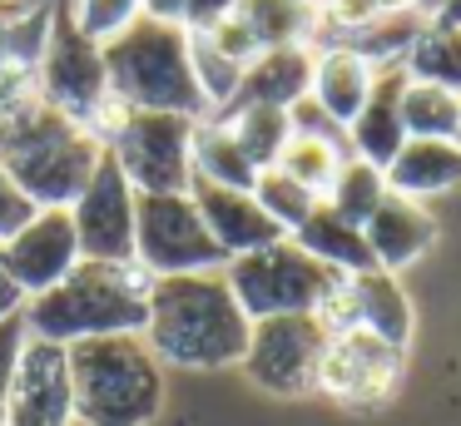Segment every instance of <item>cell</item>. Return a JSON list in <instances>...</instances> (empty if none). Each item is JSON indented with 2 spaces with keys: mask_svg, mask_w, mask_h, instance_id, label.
I'll use <instances>...</instances> for the list:
<instances>
[{
  "mask_svg": "<svg viewBox=\"0 0 461 426\" xmlns=\"http://www.w3.org/2000/svg\"><path fill=\"white\" fill-rule=\"evenodd\" d=\"M249 332L253 322L233 297L223 267L149 283V322H144L140 337L159 357V367H184V372L239 367Z\"/></svg>",
  "mask_w": 461,
  "mask_h": 426,
  "instance_id": "6da1fadb",
  "label": "cell"
},
{
  "mask_svg": "<svg viewBox=\"0 0 461 426\" xmlns=\"http://www.w3.org/2000/svg\"><path fill=\"white\" fill-rule=\"evenodd\" d=\"M100 134L45 99L0 114V168L35 208H70L100 168Z\"/></svg>",
  "mask_w": 461,
  "mask_h": 426,
  "instance_id": "7a4b0ae2",
  "label": "cell"
},
{
  "mask_svg": "<svg viewBox=\"0 0 461 426\" xmlns=\"http://www.w3.org/2000/svg\"><path fill=\"white\" fill-rule=\"evenodd\" d=\"M149 283L140 263H90L80 258L70 277L25 303V327L45 342H90V337H140L149 322Z\"/></svg>",
  "mask_w": 461,
  "mask_h": 426,
  "instance_id": "3957f363",
  "label": "cell"
},
{
  "mask_svg": "<svg viewBox=\"0 0 461 426\" xmlns=\"http://www.w3.org/2000/svg\"><path fill=\"white\" fill-rule=\"evenodd\" d=\"M70 352L80 426H154L164 412V367L144 337H90Z\"/></svg>",
  "mask_w": 461,
  "mask_h": 426,
  "instance_id": "277c9868",
  "label": "cell"
},
{
  "mask_svg": "<svg viewBox=\"0 0 461 426\" xmlns=\"http://www.w3.org/2000/svg\"><path fill=\"white\" fill-rule=\"evenodd\" d=\"M104 69H110V95L124 109L209 119V99L194 79L189 30L184 25H164V20L140 15L124 35H114L104 45Z\"/></svg>",
  "mask_w": 461,
  "mask_h": 426,
  "instance_id": "5b68a950",
  "label": "cell"
},
{
  "mask_svg": "<svg viewBox=\"0 0 461 426\" xmlns=\"http://www.w3.org/2000/svg\"><path fill=\"white\" fill-rule=\"evenodd\" d=\"M223 277H229L239 307L249 313V322H263V317H293V313H318L322 297L342 283V273L322 267L312 253H303L293 238L283 243H268L258 253H243L223 263Z\"/></svg>",
  "mask_w": 461,
  "mask_h": 426,
  "instance_id": "8992f818",
  "label": "cell"
},
{
  "mask_svg": "<svg viewBox=\"0 0 461 426\" xmlns=\"http://www.w3.org/2000/svg\"><path fill=\"white\" fill-rule=\"evenodd\" d=\"M134 263L149 277H179V273H209L223 267V248L203 228L199 204L189 194H140L134 213Z\"/></svg>",
  "mask_w": 461,
  "mask_h": 426,
  "instance_id": "52a82bcc",
  "label": "cell"
},
{
  "mask_svg": "<svg viewBox=\"0 0 461 426\" xmlns=\"http://www.w3.org/2000/svg\"><path fill=\"white\" fill-rule=\"evenodd\" d=\"M194 129H199V119L130 109L124 129L110 139V159L124 168L134 194H189V184H194Z\"/></svg>",
  "mask_w": 461,
  "mask_h": 426,
  "instance_id": "ba28073f",
  "label": "cell"
},
{
  "mask_svg": "<svg viewBox=\"0 0 461 426\" xmlns=\"http://www.w3.org/2000/svg\"><path fill=\"white\" fill-rule=\"evenodd\" d=\"M328 337L332 332L322 327L318 313L263 317V322H253L239 367H243V376L268 396H308V392H318Z\"/></svg>",
  "mask_w": 461,
  "mask_h": 426,
  "instance_id": "9c48e42d",
  "label": "cell"
},
{
  "mask_svg": "<svg viewBox=\"0 0 461 426\" xmlns=\"http://www.w3.org/2000/svg\"><path fill=\"white\" fill-rule=\"evenodd\" d=\"M41 99L65 109L70 119L90 124L110 104V69H104V45L90 40L70 15V0L50 5V30L41 50Z\"/></svg>",
  "mask_w": 461,
  "mask_h": 426,
  "instance_id": "30bf717a",
  "label": "cell"
},
{
  "mask_svg": "<svg viewBox=\"0 0 461 426\" xmlns=\"http://www.w3.org/2000/svg\"><path fill=\"white\" fill-rule=\"evenodd\" d=\"M402 372H407V347H392L382 337L362 332H332L328 352H322V372H318V392L332 396L342 406H382L392 392L402 386Z\"/></svg>",
  "mask_w": 461,
  "mask_h": 426,
  "instance_id": "8fae6325",
  "label": "cell"
},
{
  "mask_svg": "<svg viewBox=\"0 0 461 426\" xmlns=\"http://www.w3.org/2000/svg\"><path fill=\"white\" fill-rule=\"evenodd\" d=\"M134 213H140V194L104 149L85 194L70 204L80 258H90V263H134Z\"/></svg>",
  "mask_w": 461,
  "mask_h": 426,
  "instance_id": "7c38bea8",
  "label": "cell"
},
{
  "mask_svg": "<svg viewBox=\"0 0 461 426\" xmlns=\"http://www.w3.org/2000/svg\"><path fill=\"white\" fill-rule=\"evenodd\" d=\"M322 327L328 332H362L382 337L392 347H407L411 342V297L402 293L397 273H382V267H367V273H352L322 297L318 307Z\"/></svg>",
  "mask_w": 461,
  "mask_h": 426,
  "instance_id": "4fadbf2b",
  "label": "cell"
},
{
  "mask_svg": "<svg viewBox=\"0 0 461 426\" xmlns=\"http://www.w3.org/2000/svg\"><path fill=\"white\" fill-rule=\"evenodd\" d=\"M5 426H75L70 352L45 337H25L5 396Z\"/></svg>",
  "mask_w": 461,
  "mask_h": 426,
  "instance_id": "5bb4252c",
  "label": "cell"
},
{
  "mask_svg": "<svg viewBox=\"0 0 461 426\" xmlns=\"http://www.w3.org/2000/svg\"><path fill=\"white\" fill-rule=\"evenodd\" d=\"M0 253H5V267L25 293V303L60 287L80 267V238H75L70 208H35L31 223L11 243H0Z\"/></svg>",
  "mask_w": 461,
  "mask_h": 426,
  "instance_id": "9a60e30c",
  "label": "cell"
},
{
  "mask_svg": "<svg viewBox=\"0 0 461 426\" xmlns=\"http://www.w3.org/2000/svg\"><path fill=\"white\" fill-rule=\"evenodd\" d=\"M189 198L199 204L203 228L213 233V243L223 248V258H243V253H258L268 243H283V228L263 213V204L253 198V188H219V184H203L194 178Z\"/></svg>",
  "mask_w": 461,
  "mask_h": 426,
  "instance_id": "2e32d148",
  "label": "cell"
},
{
  "mask_svg": "<svg viewBox=\"0 0 461 426\" xmlns=\"http://www.w3.org/2000/svg\"><path fill=\"white\" fill-rule=\"evenodd\" d=\"M407 65H387L372 75V89H367V104L357 109V119L348 124V149L352 159H362V164L382 168L387 174V164L402 154V144H407V119H402V95H407Z\"/></svg>",
  "mask_w": 461,
  "mask_h": 426,
  "instance_id": "e0dca14e",
  "label": "cell"
},
{
  "mask_svg": "<svg viewBox=\"0 0 461 426\" xmlns=\"http://www.w3.org/2000/svg\"><path fill=\"white\" fill-rule=\"evenodd\" d=\"M362 238H367V248H372L382 273H402V267L417 263V258L437 243V218L421 204H411V198L387 194L377 213L362 223Z\"/></svg>",
  "mask_w": 461,
  "mask_h": 426,
  "instance_id": "ac0fdd59",
  "label": "cell"
},
{
  "mask_svg": "<svg viewBox=\"0 0 461 426\" xmlns=\"http://www.w3.org/2000/svg\"><path fill=\"white\" fill-rule=\"evenodd\" d=\"M372 75H377V69H372L352 45L328 40L322 50H312V95H308V99H312V104H318L338 129H348L352 119H357V109L367 104Z\"/></svg>",
  "mask_w": 461,
  "mask_h": 426,
  "instance_id": "d6986e66",
  "label": "cell"
},
{
  "mask_svg": "<svg viewBox=\"0 0 461 426\" xmlns=\"http://www.w3.org/2000/svg\"><path fill=\"white\" fill-rule=\"evenodd\" d=\"M312 95V45H288V50H263L239 85V104H268V109H293Z\"/></svg>",
  "mask_w": 461,
  "mask_h": 426,
  "instance_id": "ffe728a7",
  "label": "cell"
},
{
  "mask_svg": "<svg viewBox=\"0 0 461 426\" xmlns=\"http://www.w3.org/2000/svg\"><path fill=\"white\" fill-rule=\"evenodd\" d=\"M461 184V144L456 139H407L402 154L387 164V194H402L411 204L437 198Z\"/></svg>",
  "mask_w": 461,
  "mask_h": 426,
  "instance_id": "44dd1931",
  "label": "cell"
},
{
  "mask_svg": "<svg viewBox=\"0 0 461 426\" xmlns=\"http://www.w3.org/2000/svg\"><path fill=\"white\" fill-rule=\"evenodd\" d=\"M293 243H298L303 253H312L322 267L342 273V277L377 267V258H372V248H367V238H362V228L348 223V218H342L338 208H328V204H318L308 218H303V228L293 233Z\"/></svg>",
  "mask_w": 461,
  "mask_h": 426,
  "instance_id": "7402d4cb",
  "label": "cell"
},
{
  "mask_svg": "<svg viewBox=\"0 0 461 426\" xmlns=\"http://www.w3.org/2000/svg\"><path fill=\"white\" fill-rule=\"evenodd\" d=\"M239 20L253 30L258 50L312 45L322 35L318 0H239Z\"/></svg>",
  "mask_w": 461,
  "mask_h": 426,
  "instance_id": "603a6c76",
  "label": "cell"
},
{
  "mask_svg": "<svg viewBox=\"0 0 461 426\" xmlns=\"http://www.w3.org/2000/svg\"><path fill=\"white\" fill-rule=\"evenodd\" d=\"M194 178L219 184V188H253V184H258L253 159L239 149L233 129L223 124L219 114L199 119V129H194Z\"/></svg>",
  "mask_w": 461,
  "mask_h": 426,
  "instance_id": "cb8c5ba5",
  "label": "cell"
},
{
  "mask_svg": "<svg viewBox=\"0 0 461 426\" xmlns=\"http://www.w3.org/2000/svg\"><path fill=\"white\" fill-rule=\"evenodd\" d=\"M223 124L233 129L239 149L253 159V168H273L283 159V149L293 144V114L288 109H268V104H239V109H223Z\"/></svg>",
  "mask_w": 461,
  "mask_h": 426,
  "instance_id": "d4e9b609",
  "label": "cell"
},
{
  "mask_svg": "<svg viewBox=\"0 0 461 426\" xmlns=\"http://www.w3.org/2000/svg\"><path fill=\"white\" fill-rule=\"evenodd\" d=\"M352 159L348 149V134H293V144L283 149V159L273 168H283V174H293L308 194L328 198L332 178H338V168Z\"/></svg>",
  "mask_w": 461,
  "mask_h": 426,
  "instance_id": "484cf974",
  "label": "cell"
},
{
  "mask_svg": "<svg viewBox=\"0 0 461 426\" xmlns=\"http://www.w3.org/2000/svg\"><path fill=\"white\" fill-rule=\"evenodd\" d=\"M427 20L431 15H421V10H397V15H382V20H372V25H362L357 35H342V45H352L372 69L407 65V55H411V45L421 40Z\"/></svg>",
  "mask_w": 461,
  "mask_h": 426,
  "instance_id": "4316f807",
  "label": "cell"
},
{
  "mask_svg": "<svg viewBox=\"0 0 461 426\" xmlns=\"http://www.w3.org/2000/svg\"><path fill=\"white\" fill-rule=\"evenodd\" d=\"M402 119H407L411 139H456L461 134V95L427 79H407L402 95Z\"/></svg>",
  "mask_w": 461,
  "mask_h": 426,
  "instance_id": "83f0119b",
  "label": "cell"
},
{
  "mask_svg": "<svg viewBox=\"0 0 461 426\" xmlns=\"http://www.w3.org/2000/svg\"><path fill=\"white\" fill-rule=\"evenodd\" d=\"M407 75L427 79V85H441L451 95H461V25H441V20H427L421 40L407 55Z\"/></svg>",
  "mask_w": 461,
  "mask_h": 426,
  "instance_id": "f1b7e54d",
  "label": "cell"
},
{
  "mask_svg": "<svg viewBox=\"0 0 461 426\" xmlns=\"http://www.w3.org/2000/svg\"><path fill=\"white\" fill-rule=\"evenodd\" d=\"M382 198H387V174H382V168H372V164H362V159H348V164L338 168V178H332V188H328V198H322V204L338 208L348 223L362 228L382 208Z\"/></svg>",
  "mask_w": 461,
  "mask_h": 426,
  "instance_id": "f546056e",
  "label": "cell"
},
{
  "mask_svg": "<svg viewBox=\"0 0 461 426\" xmlns=\"http://www.w3.org/2000/svg\"><path fill=\"white\" fill-rule=\"evenodd\" d=\"M253 198H258V204H263V213H268V218H273V223H278L288 238L298 233V228H303V218H308L312 208L322 204L318 194H308V188H303L293 174H283V168H263V174H258V184H253Z\"/></svg>",
  "mask_w": 461,
  "mask_h": 426,
  "instance_id": "4dcf8cb0",
  "label": "cell"
},
{
  "mask_svg": "<svg viewBox=\"0 0 461 426\" xmlns=\"http://www.w3.org/2000/svg\"><path fill=\"white\" fill-rule=\"evenodd\" d=\"M70 15L90 40L110 45L114 35H124L144 15V0H70Z\"/></svg>",
  "mask_w": 461,
  "mask_h": 426,
  "instance_id": "1f68e13d",
  "label": "cell"
},
{
  "mask_svg": "<svg viewBox=\"0 0 461 426\" xmlns=\"http://www.w3.org/2000/svg\"><path fill=\"white\" fill-rule=\"evenodd\" d=\"M203 40H209V45L219 50V55H229L233 65H243V69H249L253 59L263 55V50H258V40H253V30L239 20V10H233L229 20H219L213 30H203Z\"/></svg>",
  "mask_w": 461,
  "mask_h": 426,
  "instance_id": "d6a6232c",
  "label": "cell"
},
{
  "mask_svg": "<svg viewBox=\"0 0 461 426\" xmlns=\"http://www.w3.org/2000/svg\"><path fill=\"white\" fill-rule=\"evenodd\" d=\"M25 337H31L25 317H5L0 322V426H5V396H11V376H15V362H21Z\"/></svg>",
  "mask_w": 461,
  "mask_h": 426,
  "instance_id": "836d02e7",
  "label": "cell"
},
{
  "mask_svg": "<svg viewBox=\"0 0 461 426\" xmlns=\"http://www.w3.org/2000/svg\"><path fill=\"white\" fill-rule=\"evenodd\" d=\"M31 218H35V204L21 194V188H15V178L0 168V243H11V238L21 233Z\"/></svg>",
  "mask_w": 461,
  "mask_h": 426,
  "instance_id": "e575fe53",
  "label": "cell"
},
{
  "mask_svg": "<svg viewBox=\"0 0 461 426\" xmlns=\"http://www.w3.org/2000/svg\"><path fill=\"white\" fill-rule=\"evenodd\" d=\"M233 10H239V0H184V30H189V35H203V30H213L219 20H229Z\"/></svg>",
  "mask_w": 461,
  "mask_h": 426,
  "instance_id": "d590c367",
  "label": "cell"
},
{
  "mask_svg": "<svg viewBox=\"0 0 461 426\" xmlns=\"http://www.w3.org/2000/svg\"><path fill=\"white\" fill-rule=\"evenodd\" d=\"M21 313H25V293L15 287L11 267H5V253H0V322L5 317H21Z\"/></svg>",
  "mask_w": 461,
  "mask_h": 426,
  "instance_id": "8d00e7d4",
  "label": "cell"
},
{
  "mask_svg": "<svg viewBox=\"0 0 461 426\" xmlns=\"http://www.w3.org/2000/svg\"><path fill=\"white\" fill-rule=\"evenodd\" d=\"M144 20H164V25H184V0H144Z\"/></svg>",
  "mask_w": 461,
  "mask_h": 426,
  "instance_id": "74e56055",
  "label": "cell"
},
{
  "mask_svg": "<svg viewBox=\"0 0 461 426\" xmlns=\"http://www.w3.org/2000/svg\"><path fill=\"white\" fill-rule=\"evenodd\" d=\"M431 20H441V25H461V0H447Z\"/></svg>",
  "mask_w": 461,
  "mask_h": 426,
  "instance_id": "f35d334b",
  "label": "cell"
},
{
  "mask_svg": "<svg viewBox=\"0 0 461 426\" xmlns=\"http://www.w3.org/2000/svg\"><path fill=\"white\" fill-rule=\"evenodd\" d=\"M441 5H447V0H421V15H437Z\"/></svg>",
  "mask_w": 461,
  "mask_h": 426,
  "instance_id": "ab89813d",
  "label": "cell"
},
{
  "mask_svg": "<svg viewBox=\"0 0 461 426\" xmlns=\"http://www.w3.org/2000/svg\"><path fill=\"white\" fill-rule=\"evenodd\" d=\"M456 144H461V134H456Z\"/></svg>",
  "mask_w": 461,
  "mask_h": 426,
  "instance_id": "60d3db41",
  "label": "cell"
},
{
  "mask_svg": "<svg viewBox=\"0 0 461 426\" xmlns=\"http://www.w3.org/2000/svg\"><path fill=\"white\" fill-rule=\"evenodd\" d=\"M0 5H5V0H0Z\"/></svg>",
  "mask_w": 461,
  "mask_h": 426,
  "instance_id": "b9f144b4",
  "label": "cell"
}]
</instances>
